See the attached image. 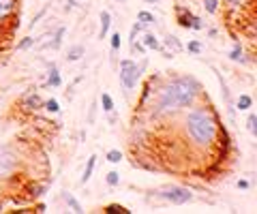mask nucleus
<instances>
[{"mask_svg":"<svg viewBox=\"0 0 257 214\" xmlns=\"http://www.w3.org/2000/svg\"><path fill=\"white\" fill-rule=\"evenodd\" d=\"M105 182L110 184V187H118V182H120V174H118V171H110V174L105 176Z\"/></svg>","mask_w":257,"mask_h":214,"instance_id":"nucleus-24","label":"nucleus"},{"mask_svg":"<svg viewBox=\"0 0 257 214\" xmlns=\"http://www.w3.org/2000/svg\"><path fill=\"white\" fill-rule=\"evenodd\" d=\"M141 41H144V47H148V49H154V52H159L161 49V43L156 41V37L152 32H146L144 30V37H141Z\"/></svg>","mask_w":257,"mask_h":214,"instance_id":"nucleus-10","label":"nucleus"},{"mask_svg":"<svg viewBox=\"0 0 257 214\" xmlns=\"http://www.w3.org/2000/svg\"><path fill=\"white\" fill-rule=\"evenodd\" d=\"M84 52H86V47L84 45H73L67 52V60L69 62H75V60H82V56H84Z\"/></svg>","mask_w":257,"mask_h":214,"instance_id":"nucleus-11","label":"nucleus"},{"mask_svg":"<svg viewBox=\"0 0 257 214\" xmlns=\"http://www.w3.org/2000/svg\"><path fill=\"white\" fill-rule=\"evenodd\" d=\"M184 128L193 144L199 148H208L217 141L219 120L208 107H193L184 120Z\"/></svg>","mask_w":257,"mask_h":214,"instance_id":"nucleus-2","label":"nucleus"},{"mask_svg":"<svg viewBox=\"0 0 257 214\" xmlns=\"http://www.w3.org/2000/svg\"><path fill=\"white\" fill-rule=\"evenodd\" d=\"M62 199H64V202H67V204H69V208H71V210H73V212H84V210H82V204H80V202H77V199H75L73 195H71V193H67V191H62Z\"/></svg>","mask_w":257,"mask_h":214,"instance_id":"nucleus-12","label":"nucleus"},{"mask_svg":"<svg viewBox=\"0 0 257 214\" xmlns=\"http://www.w3.org/2000/svg\"><path fill=\"white\" fill-rule=\"evenodd\" d=\"M99 19H101V30H99V39H105L107 32H110V26H112V15H110V11H101Z\"/></svg>","mask_w":257,"mask_h":214,"instance_id":"nucleus-7","label":"nucleus"},{"mask_svg":"<svg viewBox=\"0 0 257 214\" xmlns=\"http://www.w3.org/2000/svg\"><path fill=\"white\" fill-rule=\"evenodd\" d=\"M62 37H64V26H60L58 30H56V34H54V41L52 43H45V49H58L60 47V43H62Z\"/></svg>","mask_w":257,"mask_h":214,"instance_id":"nucleus-13","label":"nucleus"},{"mask_svg":"<svg viewBox=\"0 0 257 214\" xmlns=\"http://www.w3.org/2000/svg\"><path fill=\"white\" fill-rule=\"evenodd\" d=\"M165 43H167V45H171V47H174V49H176V52H180V49H182V45H180V41H178L176 37H171V34H169V37L165 39Z\"/></svg>","mask_w":257,"mask_h":214,"instance_id":"nucleus-27","label":"nucleus"},{"mask_svg":"<svg viewBox=\"0 0 257 214\" xmlns=\"http://www.w3.org/2000/svg\"><path fill=\"white\" fill-rule=\"evenodd\" d=\"M26 107H30V109H39V107H43V101L39 95H30L26 97Z\"/></svg>","mask_w":257,"mask_h":214,"instance_id":"nucleus-17","label":"nucleus"},{"mask_svg":"<svg viewBox=\"0 0 257 214\" xmlns=\"http://www.w3.org/2000/svg\"><path fill=\"white\" fill-rule=\"evenodd\" d=\"M230 58L234 62H242V64H247V58H245V54H242V47H240V43H236L234 49L230 52Z\"/></svg>","mask_w":257,"mask_h":214,"instance_id":"nucleus-15","label":"nucleus"},{"mask_svg":"<svg viewBox=\"0 0 257 214\" xmlns=\"http://www.w3.org/2000/svg\"><path fill=\"white\" fill-rule=\"evenodd\" d=\"M202 92V84L191 75L174 77L169 80L159 92V103H156V113L159 116H167V113L180 111L182 107L193 105V101Z\"/></svg>","mask_w":257,"mask_h":214,"instance_id":"nucleus-1","label":"nucleus"},{"mask_svg":"<svg viewBox=\"0 0 257 214\" xmlns=\"http://www.w3.org/2000/svg\"><path fill=\"white\" fill-rule=\"evenodd\" d=\"M156 195H159L161 199H165V202H169V204H174V206L189 204L193 199V193L187 187H178V184H165V187L159 189Z\"/></svg>","mask_w":257,"mask_h":214,"instance_id":"nucleus-4","label":"nucleus"},{"mask_svg":"<svg viewBox=\"0 0 257 214\" xmlns=\"http://www.w3.org/2000/svg\"><path fill=\"white\" fill-rule=\"evenodd\" d=\"M137 21H141V24H144V26H148V24H154V15H152V13H148V11H139L137 13Z\"/></svg>","mask_w":257,"mask_h":214,"instance_id":"nucleus-20","label":"nucleus"},{"mask_svg":"<svg viewBox=\"0 0 257 214\" xmlns=\"http://www.w3.org/2000/svg\"><path fill=\"white\" fill-rule=\"evenodd\" d=\"M15 6H17L15 0H0V24L15 13Z\"/></svg>","mask_w":257,"mask_h":214,"instance_id":"nucleus-6","label":"nucleus"},{"mask_svg":"<svg viewBox=\"0 0 257 214\" xmlns=\"http://www.w3.org/2000/svg\"><path fill=\"white\" fill-rule=\"evenodd\" d=\"M187 49H189V52L191 54H199V52H202V45H199V43L197 41H189V45H187Z\"/></svg>","mask_w":257,"mask_h":214,"instance_id":"nucleus-29","label":"nucleus"},{"mask_svg":"<svg viewBox=\"0 0 257 214\" xmlns=\"http://www.w3.org/2000/svg\"><path fill=\"white\" fill-rule=\"evenodd\" d=\"M238 189L240 191H247L249 189V180H238Z\"/></svg>","mask_w":257,"mask_h":214,"instance_id":"nucleus-32","label":"nucleus"},{"mask_svg":"<svg viewBox=\"0 0 257 214\" xmlns=\"http://www.w3.org/2000/svg\"><path fill=\"white\" fill-rule=\"evenodd\" d=\"M62 84V77L58 73V69H56V64H49V77H47V86H52V88H60Z\"/></svg>","mask_w":257,"mask_h":214,"instance_id":"nucleus-8","label":"nucleus"},{"mask_svg":"<svg viewBox=\"0 0 257 214\" xmlns=\"http://www.w3.org/2000/svg\"><path fill=\"white\" fill-rule=\"evenodd\" d=\"M95 167H97V154H92L90 159H88V163H86V169H84V176H82V184H86L92 178V171H95Z\"/></svg>","mask_w":257,"mask_h":214,"instance_id":"nucleus-9","label":"nucleus"},{"mask_svg":"<svg viewBox=\"0 0 257 214\" xmlns=\"http://www.w3.org/2000/svg\"><path fill=\"white\" fill-rule=\"evenodd\" d=\"M191 19H193V15L189 11H178V24L180 26H184V28H191Z\"/></svg>","mask_w":257,"mask_h":214,"instance_id":"nucleus-19","label":"nucleus"},{"mask_svg":"<svg viewBox=\"0 0 257 214\" xmlns=\"http://www.w3.org/2000/svg\"><path fill=\"white\" fill-rule=\"evenodd\" d=\"M202 28H204V21L193 15V19H191V30H202Z\"/></svg>","mask_w":257,"mask_h":214,"instance_id":"nucleus-30","label":"nucleus"},{"mask_svg":"<svg viewBox=\"0 0 257 214\" xmlns=\"http://www.w3.org/2000/svg\"><path fill=\"white\" fill-rule=\"evenodd\" d=\"M95 107H97L95 103H92V105H90V113H88V122H90V124H92V122H95V116H97V109H95Z\"/></svg>","mask_w":257,"mask_h":214,"instance_id":"nucleus-31","label":"nucleus"},{"mask_svg":"<svg viewBox=\"0 0 257 214\" xmlns=\"http://www.w3.org/2000/svg\"><path fill=\"white\" fill-rule=\"evenodd\" d=\"M118 49H120V34L112 32V52H118Z\"/></svg>","mask_w":257,"mask_h":214,"instance_id":"nucleus-28","label":"nucleus"},{"mask_svg":"<svg viewBox=\"0 0 257 214\" xmlns=\"http://www.w3.org/2000/svg\"><path fill=\"white\" fill-rule=\"evenodd\" d=\"M118 75H120V84H123V88H125V95L128 97L135 90V86H137L139 77H141L137 64H135L131 58L120 60V64H118Z\"/></svg>","mask_w":257,"mask_h":214,"instance_id":"nucleus-3","label":"nucleus"},{"mask_svg":"<svg viewBox=\"0 0 257 214\" xmlns=\"http://www.w3.org/2000/svg\"><path fill=\"white\" fill-rule=\"evenodd\" d=\"M45 109L56 113V111H60V103L56 101V99H47V101H45Z\"/></svg>","mask_w":257,"mask_h":214,"instance_id":"nucleus-25","label":"nucleus"},{"mask_svg":"<svg viewBox=\"0 0 257 214\" xmlns=\"http://www.w3.org/2000/svg\"><path fill=\"white\" fill-rule=\"evenodd\" d=\"M249 107H253V99L249 97V95H240L238 97V103H236V109L249 111Z\"/></svg>","mask_w":257,"mask_h":214,"instance_id":"nucleus-14","label":"nucleus"},{"mask_svg":"<svg viewBox=\"0 0 257 214\" xmlns=\"http://www.w3.org/2000/svg\"><path fill=\"white\" fill-rule=\"evenodd\" d=\"M204 6H206V11L208 13H219V9H221V4H219V0H204Z\"/></svg>","mask_w":257,"mask_h":214,"instance_id":"nucleus-22","label":"nucleus"},{"mask_svg":"<svg viewBox=\"0 0 257 214\" xmlns=\"http://www.w3.org/2000/svg\"><path fill=\"white\" fill-rule=\"evenodd\" d=\"M15 169H17V156L13 154L9 148L0 146V180L9 178Z\"/></svg>","mask_w":257,"mask_h":214,"instance_id":"nucleus-5","label":"nucleus"},{"mask_svg":"<svg viewBox=\"0 0 257 214\" xmlns=\"http://www.w3.org/2000/svg\"><path fill=\"white\" fill-rule=\"evenodd\" d=\"M146 2H148V4H156V2H159V0H146Z\"/></svg>","mask_w":257,"mask_h":214,"instance_id":"nucleus-35","label":"nucleus"},{"mask_svg":"<svg viewBox=\"0 0 257 214\" xmlns=\"http://www.w3.org/2000/svg\"><path fill=\"white\" fill-rule=\"evenodd\" d=\"M247 128H249V133H251L253 137H255V135H257V113H255V111L249 113V118H247Z\"/></svg>","mask_w":257,"mask_h":214,"instance_id":"nucleus-16","label":"nucleus"},{"mask_svg":"<svg viewBox=\"0 0 257 214\" xmlns=\"http://www.w3.org/2000/svg\"><path fill=\"white\" fill-rule=\"evenodd\" d=\"M105 212L107 214H128L131 210H127L125 206H120V204H110V206H105Z\"/></svg>","mask_w":257,"mask_h":214,"instance_id":"nucleus-18","label":"nucleus"},{"mask_svg":"<svg viewBox=\"0 0 257 214\" xmlns=\"http://www.w3.org/2000/svg\"><path fill=\"white\" fill-rule=\"evenodd\" d=\"M101 105H103V109H105L107 113L114 111V99H112L110 95H103V97H101Z\"/></svg>","mask_w":257,"mask_h":214,"instance_id":"nucleus-23","label":"nucleus"},{"mask_svg":"<svg viewBox=\"0 0 257 214\" xmlns=\"http://www.w3.org/2000/svg\"><path fill=\"white\" fill-rule=\"evenodd\" d=\"M105 159L110 161V163H120L123 161V152H120V150H107V154H105Z\"/></svg>","mask_w":257,"mask_h":214,"instance_id":"nucleus-21","label":"nucleus"},{"mask_svg":"<svg viewBox=\"0 0 257 214\" xmlns=\"http://www.w3.org/2000/svg\"><path fill=\"white\" fill-rule=\"evenodd\" d=\"M77 2H82V0H69V4H67V9H73V6H75Z\"/></svg>","mask_w":257,"mask_h":214,"instance_id":"nucleus-33","label":"nucleus"},{"mask_svg":"<svg viewBox=\"0 0 257 214\" xmlns=\"http://www.w3.org/2000/svg\"><path fill=\"white\" fill-rule=\"evenodd\" d=\"M32 45H34V39L32 37H26V39H21L17 43V49H30Z\"/></svg>","mask_w":257,"mask_h":214,"instance_id":"nucleus-26","label":"nucleus"},{"mask_svg":"<svg viewBox=\"0 0 257 214\" xmlns=\"http://www.w3.org/2000/svg\"><path fill=\"white\" fill-rule=\"evenodd\" d=\"M242 2H245V0H227V4H234V6H238Z\"/></svg>","mask_w":257,"mask_h":214,"instance_id":"nucleus-34","label":"nucleus"}]
</instances>
